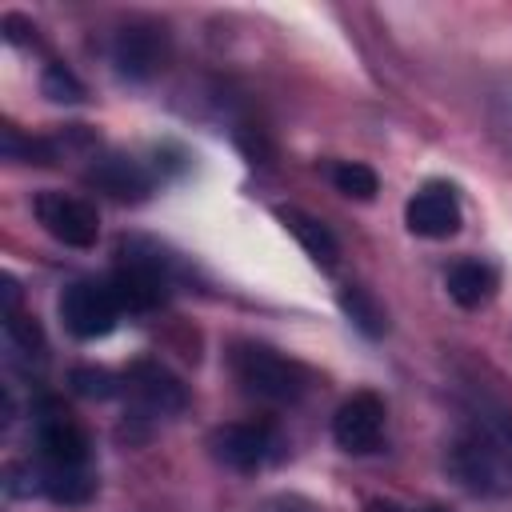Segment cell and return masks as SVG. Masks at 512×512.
<instances>
[{
  "instance_id": "1",
  "label": "cell",
  "mask_w": 512,
  "mask_h": 512,
  "mask_svg": "<svg viewBox=\"0 0 512 512\" xmlns=\"http://www.w3.org/2000/svg\"><path fill=\"white\" fill-rule=\"evenodd\" d=\"M112 292L120 300V308L128 312H148L156 308L168 288H172V260L140 236H124L120 240V268L112 272Z\"/></svg>"
},
{
  "instance_id": "2",
  "label": "cell",
  "mask_w": 512,
  "mask_h": 512,
  "mask_svg": "<svg viewBox=\"0 0 512 512\" xmlns=\"http://www.w3.org/2000/svg\"><path fill=\"white\" fill-rule=\"evenodd\" d=\"M232 372L248 396L268 400V404H292L308 388V372L296 360H288L264 344H236L232 348Z\"/></svg>"
},
{
  "instance_id": "3",
  "label": "cell",
  "mask_w": 512,
  "mask_h": 512,
  "mask_svg": "<svg viewBox=\"0 0 512 512\" xmlns=\"http://www.w3.org/2000/svg\"><path fill=\"white\" fill-rule=\"evenodd\" d=\"M120 312L124 308H120V300H116V292H112L108 280H76L60 296V320H64V328L76 340L108 336L116 328V316Z\"/></svg>"
},
{
  "instance_id": "4",
  "label": "cell",
  "mask_w": 512,
  "mask_h": 512,
  "mask_svg": "<svg viewBox=\"0 0 512 512\" xmlns=\"http://www.w3.org/2000/svg\"><path fill=\"white\" fill-rule=\"evenodd\" d=\"M32 212H36L40 228H44L52 240L68 244V248H92L96 236H100V216H96V208H92L88 200H80V196L44 188V192H36Z\"/></svg>"
},
{
  "instance_id": "5",
  "label": "cell",
  "mask_w": 512,
  "mask_h": 512,
  "mask_svg": "<svg viewBox=\"0 0 512 512\" xmlns=\"http://www.w3.org/2000/svg\"><path fill=\"white\" fill-rule=\"evenodd\" d=\"M36 448L44 468H88V436L60 404H40L36 412Z\"/></svg>"
},
{
  "instance_id": "6",
  "label": "cell",
  "mask_w": 512,
  "mask_h": 512,
  "mask_svg": "<svg viewBox=\"0 0 512 512\" xmlns=\"http://www.w3.org/2000/svg\"><path fill=\"white\" fill-rule=\"evenodd\" d=\"M380 436H384V400L376 392H352L332 416V440L344 452L364 456L380 448Z\"/></svg>"
},
{
  "instance_id": "7",
  "label": "cell",
  "mask_w": 512,
  "mask_h": 512,
  "mask_svg": "<svg viewBox=\"0 0 512 512\" xmlns=\"http://www.w3.org/2000/svg\"><path fill=\"white\" fill-rule=\"evenodd\" d=\"M404 224L412 236L424 240H448L460 232V200L456 188L444 180H428L404 208Z\"/></svg>"
},
{
  "instance_id": "8",
  "label": "cell",
  "mask_w": 512,
  "mask_h": 512,
  "mask_svg": "<svg viewBox=\"0 0 512 512\" xmlns=\"http://www.w3.org/2000/svg\"><path fill=\"white\" fill-rule=\"evenodd\" d=\"M164 56H168V40H164V28H156V24H128L112 40V64L124 80L156 76Z\"/></svg>"
},
{
  "instance_id": "9",
  "label": "cell",
  "mask_w": 512,
  "mask_h": 512,
  "mask_svg": "<svg viewBox=\"0 0 512 512\" xmlns=\"http://www.w3.org/2000/svg\"><path fill=\"white\" fill-rule=\"evenodd\" d=\"M124 384H128L132 400H136L144 412H152V416H172V412H180V408L188 404L184 384H180L164 364H156V360L132 364L128 376H124Z\"/></svg>"
},
{
  "instance_id": "10",
  "label": "cell",
  "mask_w": 512,
  "mask_h": 512,
  "mask_svg": "<svg viewBox=\"0 0 512 512\" xmlns=\"http://www.w3.org/2000/svg\"><path fill=\"white\" fill-rule=\"evenodd\" d=\"M212 456L224 464V468H236V472H256L264 460H268V448H272V436L268 428H256V424H224L212 432Z\"/></svg>"
},
{
  "instance_id": "11",
  "label": "cell",
  "mask_w": 512,
  "mask_h": 512,
  "mask_svg": "<svg viewBox=\"0 0 512 512\" xmlns=\"http://www.w3.org/2000/svg\"><path fill=\"white\" fill-rule=\"evenodd\" d=\"M88 184H96L112 200H144L152 192V176L132 156H100V160H92Z\"/></svg>"
},
{
  "instance_id": "12",
  "label": "cell",
  "mask_w": 512,
  "mask_h": 512,
  "mask_svg": "<svg viewBox=\"0 0 512 512\" xmlns=\"http://www.w3.org/2000/svg\"><path fill=\"white\" fill-rule=\"evenodd\" d=\"M444 284H448V296L460 308H480V304H488L496 296L500 276H496V268L488 260H456L448 268V280Z\"/></svg>"
},
{
  "instance_id": "13",
  "label": "cell",
  "mask_w": 512,
  "mask_h": 512,
  "mask_svg": "<svg viewBox=\"0 0 512 512\" xmlns=\"http://www.w3.org/2000/svg\"><path fill=\"white\" fill-rule=\"evenodd\" d=\"M276 216L284 220V228L300 240V248H304L320 268H332V264H336L340 244H336V236L328 232V224H320L316 216H308V212H300V208H276Z\"/></svg>"
},
{
  "instance_id": "14",
  "label": "cell",
  "mask_w": 512,
  "mask_h": 512,
  "mask_svg": "<svg viewBox=\"0 0 512 512\" xmlns=\"http://www.w3.org/2000/svg\"><path fill=\"white\" fill-rule=\"evenodd\" d=\"M340 308H344V316L364 332V336H384V328H388V316H384V308H380V300L368 292V288H360V284H344L340 288Z\"/></svg>"
},
{
  "instance_id": "15",
  "label": "cell",
  "mask_w": 512,
  "mask_h": 512,
  "mask_svg": "<svg viewBox=\"0 0 512 512\" xmlns=\"http://www.w3.org/2000/svg\"><path fill=\"white\" fill-rule=\"evenodd\" d=\"M4 316H8L4 320L8 352L20 356V360H44V336H40V328L28 316H20V312H4Z\"/></svg>"
},
{
  "instance_id": "16",
  "label": "cell",
  "mask_w": 512,
  "mask_h": 512,
  "mask_svg": "<svg viewBox=\"0 0 512 512\" xmlns=\"http://www.w3.org/2000/svg\"><path fill=\"white\" fill-rule=\"evenodd\" d=\"M332 184H336V192H344V196H352V200H372V196L380 192L376 172H372L368 164H356V160L336 164V168H332Z\"/></svg>"
},
{
  "instance_id": "17",
  "label": "cell",
  "mask_w": 512,
  "mask_h": 512,
  "mask_svg": "<svg viewBox=\"0 0 512 512\" xmlns=\"http://www.w3.org/2000/svg\"><path fill=\"white\" fill-rule=\"evenodd\" d=\"M40 88L48 100H64V104H80L84 100V84L64 68V64H48L40 76Z\"/></svg>"
},
{
  "instance_id": "18",
  "label": "cell",
  "mask_w": 512,
  "mask_h": 512,
  "mask_svg": "<svg viewBox=\"0 0 512 512\" xmlns=\"http://www.w3.org/2000/svg\"><path fill=\"white\" fill-rule=\"evenodd\" d=\"M72 388H76L80 396L108 400V396L116 392V380H112V372H104V368H76V372H72Z\"/></svg>"
},
{
  "instance_id": "19",
  "label": "cell",
  "mask_w": 512,
  "mask_h": 512,
  "mask_svg": "<svg viewBox=\"0 0 512 512\" xmlns=\"http://www.w3.org/2000/svg\"><path fill=\"white\" fill-rule=\"evenodd\" d=\"M24 148H28V156H40V164H48V156H52L48 144H40V140H28ZM4 156H8V160L20 156V136H16V128H4Z\"/></svg>"
},
{
  "instance_id": "20",
  "label": "cell",
  "mask_w": 512,
  "mask_h": 512,
  "mask_svg": "<svg viewBox=\"0 0 512 512\" xmlns=\"http://www.w3.org/2000/svg\"><path fill=\"white\" fill-rule=\"evenodd\" d=\"M368 512H444V508H404V504H392V500H372Z\"/></svg>"
}]
</instances>
